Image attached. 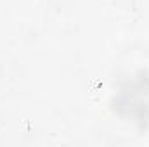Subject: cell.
<instances>
[{"instance_id": "obj_1", "label": "cell", "mask_w": 149, "mask_h": 147, "mask_svg": "<svg viewBox=\"0 0 149 147\" xmlns=\"http://www.w3.org/2000/svg\"><path fill=\"white\" fill-rule=\"evenodd\" d=\"M114 107L120 116L141 126L149 123V76L137 74L125 81L114 99Z\"/></svg>"}]
</instances>
